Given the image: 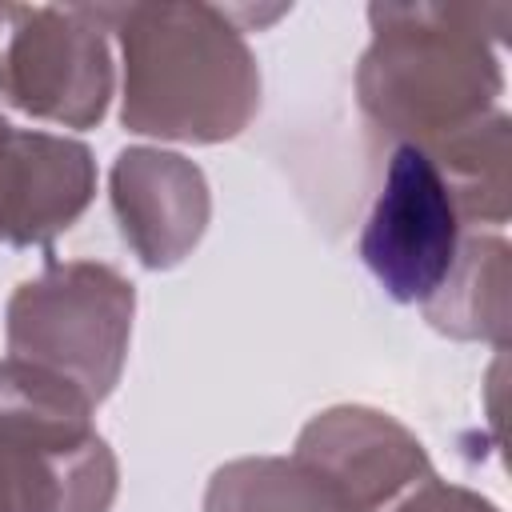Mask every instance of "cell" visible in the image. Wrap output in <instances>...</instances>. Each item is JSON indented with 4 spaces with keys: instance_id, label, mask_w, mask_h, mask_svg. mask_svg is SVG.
<instances>
[{
    "instance_id": "5",
    "label": "cell",
    "mask_w": 512,
    "mask_h": 512,
    "mask_svg": "<svg viewBox=\"0 0 512 512\" xmlns=\"http://www.w3.org/2000/svg\"><path fill=\"white\" fill-rule=\"evenodd\" d=\"M0 512H24V492H20V472L12 456L0 448Z\"/></svg>"
},
{
    "instance_id": "1",
    "label": "cell",
    "mask_w": 512,
    "mask_h": 512,
    "mask_svg": "<svg viewBox=\"0 0 512 512\" xmlns=\"http://www.w3.org/2000/svg\"><path fill=\"white\" fill-rule=\"evenodd\" d=\"M148 24L124 32V120L140 132L216 140L240 128L252 104V68L228 28L200 24L204 8H144Z\"/></svg>"
},
{
    "instance_id": "2",
    "label": "cell",
    "mask_w": 512,
    "mask_h": 512,
    "mask_svg": "<svg viewBox=\"0 0 512 512\" xmlns=\"http://www.w3.org/2000/svg\"><path fill=\"white\" fill-rule=\"evenodd\" d=\"M132 312V288L108 268H52L12 300V348L52 364V376L76 384L88 400L104 396Z\"/></svg>"
},
{
    "instance_id": "3",
    "label": "cell",
    "mask_w": 512,
    "mask_h": 512,
    "mask_svg": "<svg viewBox=\"0 0 512 512\" xmlns=\"http://www.w3.org/2000/svg\"><path fill=\"white\" fill-rule=\"evenodd\" d=\"M360 252L396 300H428L444 284L456 256V212L436 164L416 144L392 156Z\"/></svg>"
},
{
    "instance_id": "4",
    "label": "cell",
    "mask_w": 512,
    "mask_h": 512,
    "mask_svg": "<svg viewBox=\"0 0 512 512\" xmlns=\"http://www.w3.org/2000/svg\"><path fill=\"white\" fill-rule=\"evenodd\" d=\"M116 208L124 236L144 264H172L204 228V180L192 164L168 152H124L116 164Z\"/></svg>"
}]
</instances>
